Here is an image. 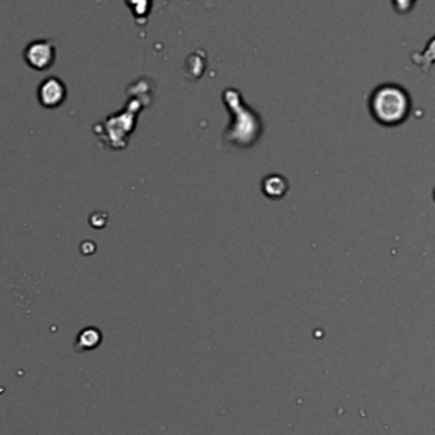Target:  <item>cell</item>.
<instances>
[{
    "label": "cell",
    "instance_id": "1",
    "mask_svg": "<svg viewBox=\"0 0 435 435\" xmlns=\"http://www.w3.org/2000/svg\"><path fill=\"white\" fill-rule=\"evenodd\" d=\"M367 109L378 124L384 128H395L408 120L412 111V99L398 83H383L371 92L367 99Z\"/></svg>",
    "mask_w": 435,
    "mask_h": 435
},
{
    "label": "cell",
    "instance_id": "2",
    "mask_svg": "<svg viewBox=\"0 0 435 435\" xmlns=\"http://www.w3.org/2000/svg\"><path fill=\"white\" fill-rule=\"evenodd\" d=\"M412 60L417 66H420V69H424L425 71L430 70V66L435 63V36L429 41V45L425 46L424 52L413 54Z\"/></svg>",
    "mask_w": 435,
    "mask_h": 435
},
{
    "label": "cell",
    "instance_id": "3",
    "mask_svg": "<svg viewBox=\"0 0 435 435\" xmlns=\"http://www.w3.org/2000/svg\"><path fill=\"white\" fill-rule=\"evenodd\" d=\"M391 2H393V9L396 12H400V14H407V12L413 9L417 0H391Z\"/></svg>",
    "mask_w": 435,
    "mask_h": 435
},
{
    "label": "cell",
    "instance_id": "4",
    "mask_svg": "<svg viewBox=\"0 0 435 435\" xmlns=\"http://www.w3.org/2000/svg\"><path fill=\"white\" fill-rule=\"evenodd\" d=\"M434 201H435V189H434Z\"/></svg>",
    "mask_w": 435,
    "mask_h": 435
}]
</instances>
